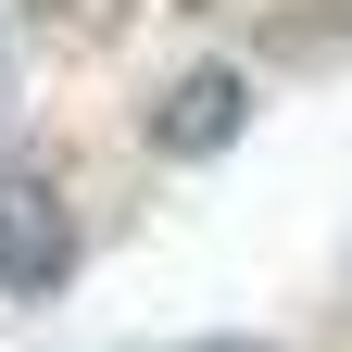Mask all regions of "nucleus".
Instances as JSON below:
<instances>
[{
    "label": "nucleus",
    "instance_id": "obj_1",
    "mask_svg": "<svg viewBox=\"0 0 352 352\" xmlns=\"http://www.w3.org/2000/svg\"><path fill=\"white\" fill-rule=\"evenodd\" d=\"M76 277V214L51 164H0V289H63Z\"/></svg>",
    "mask_w": 352,
    "mask_h": 352
},
{
    "label": "nucleus",
    "instance_id": "obj_2",
    "mask_svg": "<svg viewBox=\"0 0 352 352\" xmlns=\"http://www.w3.org/2000/svg\"><path fill=\"white\" fill-rule=\"evenodd\" d=\"M164 151H214V139H239V76H189L176 88V113L151 126Z\"/></svg>",
    "mask_w": 352,
    "mask_h": 352
},
{
    "label": "nucleus",
    "instance_id": "obj_3",
    "mask_svg": "<svg viewBox=\"0 0 352 352\" xmlns=\"http://www.w3.org/2000/svg\"><path fill=\"white\" fill-rule=\"evenodd\" d=\"M176 352H264V340H176Z\"/></svg>",
    "mask_w": 352,
    "mask_h": 352
}]
</instances>
